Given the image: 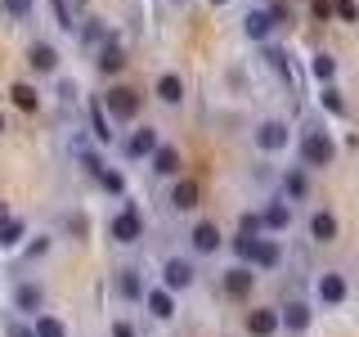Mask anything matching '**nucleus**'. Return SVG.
Returning <instances> with one entry per match:
<instances>
[{
    "mask_svg": "<svg viewBox=\"0 0 359 337\" xmlns=\"http://www.w3.org/2000/svg\"><path fill=\"white\" fill-rule=\"evenodd\" d=\"M297 157H301V166H306V171L332 166V162H337L332 135H328V131H306V135H301V144H297Z\"/></svg>",
    "mask_w": 359,
    "mask_h": 337,
    "instance_id": "nucleus-1",
    "label": "nucleus"
},
{
    "mask_svg": "<svg viewBox=\"0 0 359 337\" xmlns=\"http://www.w3.org/2000/svg\"><path fill=\"white\" fill-rule=\"evenodd\" d=\"M252 140H256V149H261V153H287L292 126H287V121H278V117H265L261 126L252 131Z\"/></svg>",
    "mask_w": 359,
    "mask_h": 337,
    "instance_id": "nucleus-2",
    "label": "nucleus"
},
{
    "mask_svg": "<svg viewBox=\"0 0 359 337\" xmlns=\"http://www.w3.org/2000/svg\"><path fill=\"white\" fill-rule=\"evenodd\" d=\"M247 265L261 275V270H278V261H283V247H278V239H265V234H256L252 243H247Z\"/></svg>",
    "mask_w": 359,
    "mask_h": 337,
    "instance_id": "nucleus-3",
    "label": "nucleus"
},
{
    "mask_svg": "<svg viewBox=\"0 0 359 337\" xmlns=\"http://www.w3.org/2000/svg\"><path fill=\"white\" fill-rule=\"evenodd\" d=\"M108 234H112V243H121V247L140 243V239H144V216H140L135 207H121L117 216L108 220Z\"/></svg>",
    "mask_w": 359,
    "mask_h": 337,
    "instance_id": "nucleus-4",
    "label": "nucleus"
},
{
    "mask_svg": "<svg viewBox=\"0 0 359 337\" xmlns=\"http://www.w3.org/2000/svg\"><path fill=\"white\" fill-rule=\"evenodd\" d=\"M104 112L117 117V121H135V117H140V95H135L130 86H112L104 95Z\"/></svg>",
    "mask_w": 359,
    "mask_h": 337,
    "instance_id": "nucleus-5",
    "label": "nucleus"
},
{
    "mask_svg": "<svg viewBox=\"0 0 359 337\" xmlns=\"http://www.w3.org/2000/svg\"><path fill=\"white\" fill-rule=\"evenodd\" d=\"M194 279H198V270H194L189 256H166L162 261V288L184 292V288H194Z\"/></svg>",
    "mask_w": 359,
    "mask_h": 337,
    "instance_id": "nucleus-6",
    "label": "nucleus"
},
{
    "mask_svg": "<svg viewBox=\"0 0 359 337\" xmlns=\"http://www.w3.org/2000/svg\"><path fill=\"white\" fill-rule=\"evenodd\" d=\"M292 220H297V211H292L287 198H269L261 207V230L265 234H283V230H292Z\"/></svg>",
    "mask_w": 359,
    "mask_h": 337,
    "instance_id": "nucleus-7",
    "label": "nucleus"
},
{
    "mask_svg": "<svg viewBox=\"0 0 359 337\" xmlns=\"http://www.w3.org/2000/svg\"><path fill=\"white\" fill-rule=\"evenodd\" d=\"M314 297H319L323 306H341V301L351 297V288H346V279L337 275V270H323V275L314 279Z\"/></svg>",
    "mask_w": 359,
    "mask_h": 337,
    "instance_id": "nucleus-8",
    "label": "nucleus"
},
{
    "mask_svg": "<svg viewBox=\"0 0 359 337\" xmlns=\"http://www.w3.org/2000/svg\"><path fill=\"white\" fill-rule=\"evenodd\" d=\"M220 284H224V292L229 297H252V288H256V270L247 265V261H238V265H229L220 275Z\"/></svg>",
    "mask_w": 359,
    "mask_h": 337,
    "instance_id": "nucleus-9",
    "label": "nucleus"
},
{
    "mask_svg": "<svg viewBox=\"0 0 359 337\" xmlns=\"http://www.w3.org/2000/svg\"><path fill=\"white\" fill-rule=\"evenodd\" d=\"M220 230H216V220H198L194 230H189V247H194L198 256H216L220 252Z\"/></svg>",
    "mask_w": 359,
    "mask_h": 337,
    "instance_id": "nucleus-10",
    "label": "nucleus"
},
{
    "mask_svg": "<svg viewBox=\"0 0 359 337\" xmlns=\"http://www.w3.org/2000/svg\"><path fill=\"white\" fill-rule=\"evenodd\" d=\"M144 306H149V315H153V319H175V292L171 288H162V284H157V288H144Z\"/></svg>",
    "mask_w": 359,
    "mask_h": 337,
    "instance_id": "nucleus-11",
    "label": "nucleus"
},
{
    "mask_svg": "<svg viewBox=\"0 0 359 337\" xmlns=\"http://www.w3.org/2000/svg\"><path fill=\"white\" fill-rule=\"evenodd\" d=\"M306 230H310V239H314V243H332L337 234H341V225H337V216H332L328 207H319V211H310Z\"/></svg>",
    "mask_w": 359,
    "mask_h": 337,
    "instance_id": "nucleus-12",
    "label": "nucleus"
},
{
    "mask_svg": "<svg viewBox=\"0 0 359 337\" xmlns=\"http://www.w3.org/2000/svg\"><path fill=\"white\" fill-rule=\"evenodd\" d=\"M274 27H278V22L269 18V9H247V18H243V37L247 41H269Z\"/></svg>",
    "mask_w": 359,
    "mask_h": 337,
    "instance_id": "nucleus-13",
    "label": "nucleus"
},
{
    "mask_svg": "<svg viewBox=\"0 0 359 337\" xmlns=\"http://www.w3.org/2000/svg\"><path fill=\"white\" fill-rule=\"evenodd\" d=\"M310 324H314V310L306 301H287V310H278V329H287V333H306Z\"/></svg>",
    "mask_w": 359,
    "mask_h": 337,
    "instance_id": "nucleus-14",
    "label": "nucleus"
},
{
    "mask_svg": "<svg viewBox=\"0 0 359 337\" xmlns=\"http://www.w3.org/2000/svg\"><path fill=\"white\" fill-rule=\"evenodd\" d=\"M149 162H153V176H162V180L180 176V149H171V144H157L149 153Z\"/></svg>",
    "mask_w": 359,
    "mask_h": 337,
    "instance_id": "nucleus-15",
    "label": "nucleus"
},
{
    "mask_svg": "<svg viewBox=\"0 0 359 337\" xmlns=\"http://www.w3.org/2000/svg\"><path fill=\"white\" fill-rule=\"evenodd\" d=\"M278 189H283V198L287 202H301L310 194V176H306V166H287L283 180H278Z\"/></svg>",
    "mask_w": 359,
    "mask_h": 337,
    "instance_id": "nucleus-16",
    "label": "nucleus"
},
{
    "mask_svg": "<svg viewBox=\"0 0 359 337\" xmlns=\"http://www.w3.org/2000/svg\"><path fill=\"white\" fill-rule=\"evenodd\" d=\"M247 333L252 337H274L278 333V310L274 306H256L252 315H247Z\"/></svg>",
    "mask_w": 359,
    "mask_h": 337,
    "instance_id": "nucleus-17",
    "label": "nucleus"
},
{
    "mask_svg": "<svg viewBox=\"0 0 359 337\" xmlns=\"http://www.w3.org/2000/svg\"><path fill=\"white\" fill-rule=\"evenodd\" d=\"M157 144H162V140H157V131L153 126H140V131H130V140L121 144V153H126V157H149Z\"/></svg>",
    "mask_w": 359,
    "mask_h": 337,
    "instance_id": "nucleus-18",
    "label": "nucleus"
},
{
    "mask_svg": "<svg viewBox=\"0 0 359 337\" xmlns=\"http://www.w3.org/2000/svg\"><path fill=\"white\" fill-rule=\"evenodd\" d=\"M198 198H202L198 180H180V176H175V189H171V207H175V211H194V207H198Z\"/></svg>",
    "mask_w": 359,
    "mask_h": 337,
    "instance_id": "nucleus-19",
    "label": "nucleus"
},
{
    "mask_svg": "<svg viewBox=\"0 0 359 337\" xmlns=\"http://www.w3.org/2000/svg\"><path fill=\"white\" fill-rule=\"evenodd\" d=\"M117 297L121 301H144V275L140 270H117Z\"/></svg>",
    "mask_w": 359,
    "mask_h": 337,
    "instance_id": "nucleus-20",
    "label": "nucleus"
},
{
    "mask_svg": "<svg viewBox=\"0 0 359 337\" xmlns=\"http://www.w3.org/2000/svg\"><path fill=\"white\" fill-rule=\"evenodd\" d=\"M27 63L36 67V72H59V50H54V45H45V41H36L27 50Z\"/></svg>",
    "mask_w": 359,
    "mask_h": 337,
    "instance_id": "nucleus-21",
    "label": "nucleus"
},
{
    "mask_svg": "<svg viewBox=\"0 0 359 337\" xmlns=\"http://www.w3.org/2000/svg\"><path fill=\"white\" fill-rule=\"evenodd\" d=\"M157 99L175 108L180 99H184V77H180V72H162V77H157Z\"/></svg>",
    "mask_w": 359,
    "mask_h": 337,
    "instance_id": "nucleus-22",
    "label": "nucleus"
},
{
    "mask_svg": "<svg viewBox=\"0 0 359 337\" xmlns=\"http://www.w3.org/2000/svg\"><path fill=\"white\" fill-rule=\"evenodd\" d=\"M14 301H18V310L36 315V310L45 306V292H41V284H18V292H14Z\"/></svg>",
    "mask_w": 359,
    "mask_h": 337,
    "instance_id": "nucleus-23",
    "label": "nucleus"
},
{
    "mask_svg": "<svg viewBox=\"0 0 359 337\" xmlns=\"http://www.w3.org/2000/svg\"><path fill=\"white\" fill-rule=\"evenodd\" d=\"M126 67V54H121L117 41H104V50H99V72H121Z\"/></svg>",
    "mask_w": 359,
    "mask_h": 337,
    "instance_id": "nucleus-24",
    "label": "nucleus"
},
{
    "mask_svg": "<svg viewBox=\"0 0 359 337\" xmlns=\"http://www.w3.org/2000/svg\"><path fill=\"white\" fill-rule=\"evenodd\" d=\"M310 77H314L319 86H332V77H337V59H332V54H314V59H310Z\"/></svg>",
    "mask_w": 359,
    "mask_h": 337,
    "instance_id": "nucleus-25",
    "label": "nucleus"
},
{
    "mask_svg": "<svg viewBox=\"0 0 359 337\" xmlns=\"http://www.w3.org/2000/svg\"><path fill=\"white\" fill-rule=\"evenodd\" d=\"M90 126H95V140H99V144H112V126H108L104 104H90Z\"/></svg>",
    "mask_w": 359,
    "mask_h": 337,
    "instance_id": "nucleus-26",
    "label": "nucleus"
},
{
    "mask_svg": "<svg viewBox=\"0 0 359 337\" xmlns=\"http://www.w3.org/2000/svg\"><path fill=\"white\" fill-rule=\"evenodd\" d=\"M32 333H36V337H67L63 319H54V315H36V324H32Z\"/></svg>",
    "mask_w": 359,
    "mask_h": 337,
    "instance_id": "nucleus-27",
    "label": "nucleus"
},
{
    "mask_svg": "<svg viewBox=\"0 0 359 337\" xmlns=\"http://www.w3.org/2000/svg\"><path fill=\"white\" fill-rule=\"evenodd\" d=\"M22 220H0V247H18L22 243Z\"/></svg>",
    "mask_w": 359,
    "mask_h": 337,
    "instance_id": "nucleus-28",
    "label": "nucleus"
},
{
    "mask_svg": "<svg viewBox=\"0 0 359 337\" xmlns=\"http://www.w3.org/2000/svg\"><path fill=\"white\" fill-rule=\"evenodd\" d=\"M9 95H14V104H18L22 112H32V108L41 104V99H36V90H32V86H22V81H18L14 90H9Z\"/></svg>",
    "mask_w": 359,
    "mask_h": 337,
    "instance_id": "nucleus-29",
    "label": "nucleus"
},
{
    "mask_svg": "<svg viewBox=\"0 0 359 337\" xmlns=\"http://www.w3.org/2000/svg\"><path fill=\"white\" fill-rule=\"evenodd\" d=\"M99 185H104L108 194H126V180H121V171H108V166H99Z\"/></svg>",
    "mask_w": 359,
    "mask_h": 337,
    "instance_id": "nucleus-30",
    "label": "nucleus"
},
{
    "mask_svg": "<svg viewBox=\"0 0 359 337\" xmlns=\"http://www.w3.org/2000/svg\"><path fill=\"white\" fill-rule=\"evenodd\" d=\"M238 230L243 234H265L261 230V211H243V216H238Z\"/></svg>",
    "mask_w": 359,
    "mask_h": 337,
    "instance_id": "nucleus-31",
    "label": "nucleus"
},
{
    "mask_svg": "<svg viewBox=\"0 0 359 337\" xmlns=\"http://www.w3.org/2000/svg\"><path fill=\"white\" fill-rule=\"evenodd\" d=\"M0 5H5L9 18H27L32 14V0H0Z\"/></svg>",
    "mask_w": 359,
    "mask_h": 337,
    "instance_id": "nucleus-32",
    "label": "nucleus"
},
{
    "mask_svg": "<svg viewBox=\"0 0 359 337\" xmlns=\"http://www.w3.org/2000/svg\"><path fill=\"white\" fill-rule=\"evenodd\" d=\"M319 99H323V108H332V112H346V104H341V95H337L332 86H323V95H319Z\"/></svg>",
    "mask_w": 359,
    "mask_h": 337,
    "instance_id": "nucleus-33",
    "label": "nucleus"
},
{
    "mask_svg": "<svg viewBox=\"0 0 359 337\" xmlns=\"http://www.w3.org/2000/svg\"><path fill=\"white\" fill-rule=\"evenodd\" d=\"M50 5H54V18H59V27H76L72 14H67V0H50Z\"/></svg>",
    "mask_w": 359,
    "mask_h": 337,
    "instance_id": "nucleus-34",
    "label": "nucleus"
},
{
    "mask_svg": "<svg viewBox=\"0 0 359 337\" xmlns=\"http://www.w3.org/2000/svg\"><path fill=\"white\" fill-rule=\"evenodd\" d=\"M332 9H337V14H341L346 22H355V18H359V5H355V0H337Z\"/></svg>",
    "mask_w": 359,
    "mask_h": 337,
    "instance_id": "nucleus-35",
    "label": "nucleus"
},
{
    "mask_svg": "<svg viewBox=\"0 0 359 337\" xmlns=\"http://www.w3.org/2000/svg\"><path fill=\"white\" fill-rule=\"evenodd\" d=\"M112 337H140V333H135L130 319H117V324H112Z\"/></svg>",
    "mask_w": 359,
    "mask_h": 337,
    "instance_id": "nucleus-36",
    "label": "nucleus"
},
{
    "mask_svg": "<svg viewBox=\"0 0 359 337\" xmlns=\"http://www.w3.org/2000/svg\"><path fill=\"white\" fill-rule=\"evenodd\" d=\"M9 337H36V333H32L27 324H18V319H14V324H9Z\"/></svg>",
    "mask_w": 359,
    "mask_h": 337,
    "instance_id": "nucleus-37",
    "label": "nucleus"
},
{
    "mask_svg": "<svg viewBox=\"0 0 359 337\" xmlns=\"http://www.w3.org/2000/svg\"><path fill=\"white\" fill-rule=\"evenodd\" d=\"M45 247H50V239H36V243L27 247V256H45Z\"/></svg>",
    "mask_w": 359,
    "mask_h": 337,
    "instance_id": "nucleus-38",
    "label": "nucleus"
},
{
    "mask_svg": "<svg viewBox=\"0 0 359 337\" xmlns=\"http://www.w3.org/2000/svg\"><path fill=\"white\" fill-rule=\"evenodd\" d=\"M0 220H9V211H5V202H0Z\"/></svg>",
    "mask_w": 359,
    "mask_h": 337,
    "instance_id": "nucleus-39",
    "label": "nucleus"
},
{
    "mask_svg": "<svg viewBox=\"0 0 359 337\" xmlns=\"http://www.w3.org/2000/svg\"><path fill=\"white\" fill-rule=\"evenodd\" d=\"M211 5H216V9H220V5H229V0H211Z\"/></svg>",
    "mask_w": 359,
    "mask_h": 337,
    "instance_id": "nucleus-40",
    "label": "nucleus"
},
{
    "mask_svg": "<svg viewBox=\"0 0 359 337\" xmlns=\"http://www.w3.org/2000/svg\"><path fill=\"white\" fill-rule=\"evenodd\" d=\"M0 131H5V117H0Z\"/></svg>",
    "mask_w": 359,
    "mask_h": 337,
    "instance_id": "nucleus-41",
    "label": "nucleus"
},
{
    "mask_svg": "<svg viewBox=\"0 0 359 337\" xmlns=\"http://www.w3.org/2000/svg\"><path fill=\"white\" fill-rule=\"evenodd\" d=\"M175 5H180V0H175Z\"/></svg>",
    "mask_w": 359,
    "mask_h": 337,
    "instance_id": "nucleus-42",
    "label": "nucleus"
}]
</instances>
